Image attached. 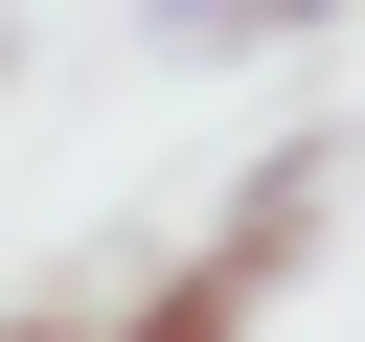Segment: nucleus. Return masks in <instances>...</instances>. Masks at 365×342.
I'll list each match as a JSON object with an SVG mask.
<instances>
[{
	"label": "nucleus",
	"mask_w": 365,
	"mask_h": 342,
	"mask_svg": "<svg viewBox=\"0 0 365 342\" xmlns=\"http://www.w3.org/2000/svg\"><path fill=\"white\" fill-rule=\"evenodd\" d=\"M274 296H297V274H274V251H251V228H205V251H182V274H137V296H114V342H251V319H274Z\"/></svg>",
	"instance_id": "f257e3e1"
},
{
	"label": "nucleus",
	"mask_w": 365,
	"mask_h": 342,
	"mask_svg": "<svg viewBox=\"0 0 365 342\" xmlns=\"http://www.w3.org/2000/svg\"><path fill=\"white\" fill-rule=\"evenodd\" d=\"M319 205H342V137H274V160H251V182H228V228H251V251H274V274H297V251H319Z\"/></svg>",
	"instance_id": "f03ea898"
},
{
	"label": "nucleus",
	"mask_w": 365,
	"mask_h": 342,
	"mask_svg": "<svg viewBox=\"0 0 365 342\" xmlns=\"http://www.w3.org/2000/svg\"><path fill=\"white\" fill-rule=\"evenodd\" d=\"M297 23H342V0H160V46H297Z\"/></svg>",
	"instance_id": "7ed1b4c3"
},
{
	"label": "nucleus",
	"mask_w": 365,
	"mask_h": 342,
	"mask_svg": "<svg viewBox=\"0 0 365 342\" xmlns=\"http://www.w3.org/2000/svg\"><path fill=\"white\" fill-rule=\"evenodd\" d=\"M0 342H114V319H0Z\"/></svg>",
	"instance_id": "20e7f679"
},
{
	"label": "nucleus",
	"mask_w": 365,
	"mask_h": 342,
	"mask_svg": "<svg viewBox=\"0 0 365 342\" xmlns=\"http://www.w3.org/2000/svg\"><path fill=\"white\" fill-rule=\"evenodd\" d=\"M0 68H23V46H0Z\"/></svg>",
	"instance_id": "39448f33"
}]
</instances>
